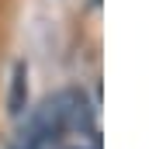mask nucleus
<instances>
[{"mask_svg": "<svg viewBox=\"0 0 149 149\" xmlns=\"http://www.w3.org/2000/svg\"><path fill=\"white\" fill-rule=\"evenodd\" d=\"M24 101H28V70H24V63H17L14 66V80H10V101H7V111L17 114L24 111Z\"/></svg>", "mask_w": 149, "mask_h": 149, "instance_id": "1", "label": "nucleus"}]
</instances>
